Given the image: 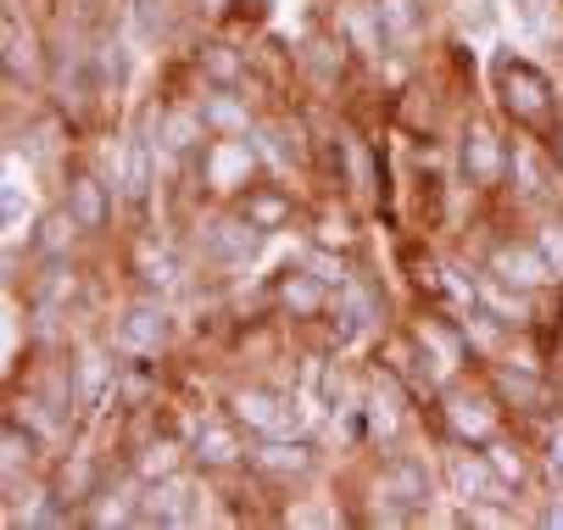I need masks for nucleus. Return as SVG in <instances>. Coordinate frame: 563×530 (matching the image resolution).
Returning a JSON list of instances; mask_svg holds the SVG:
<instances>
[{
    "instance_id": "nucleus-1",
    "label": "nucleus",
    "mask_w": 563,
    "mask_h": 530,
    "mask_svg": "<svg viewBox=\"0 0 563 530\" xmlns=\"http://www.w3.org/2000/svg\"><path fill=\"white\" fill-rule=\"evenodd\" d=\"M486 90H492V107H497V118L508 123V129H519L530 145H552V134H558V123H563V90H558V79L541 67V62H530L525 51H514V45H503V51H492V67H486Z\"/></svg>"
},
{
    "instance_id": "nucleus-2",
    "label": "nucleus",
    "mask_w": 563,
    "mask_h": 530,
    "mask_svg": "<svg viewBox=\"0 0 563 530\" xmlns=\"http://www.w3.org/2000/svg\"><path fill=\"white\" fill-rule=\"evenodd\" d=\"M435 424L446 441H463V446H486L492 435H503L514 424V408L492 380V363H468V368L446 374L435 391Z\"/></svg>"
},
{
    "instance_id": "nucleus-3",
    "label": "nucleus",
    "mask_w": 563,
    "mask_h": 530,
    "mask_svg": "<svg viewBox=\"0 0 563 530\" xmlns=\"http://www.w3.org/2000/svg\"><path fill=\"white\" fill-rule=\"evenodd\" d=\"M452 157H457V179H463V190H474L479 201H497V196L514 185L519 151H514L508 123H503L497 112L468 107L463 123H457V140H452Z\"/></svg>"
},
{
    "instance_id": "nucleus-4",
    "label": "nucleus",
    "mask_w": 563,
    "mask_h": 530,
    "mask_svg": "<svg viewBox=\"0 0 563 530\" xmlns=\"http://www.w3.org/2000/svg\"><path fill=\"white\" fill-rule=\"evenodd\" d=\"M435 470L413 452H396V446H379V464L368 470V525H401V519H424L430 503H435Z\"/></svg>"
},
{
    "instance_id": "nucleus-5",
    "label": "nucleus",
    "mask_w": 563,
    "mask_h": 530,
    "mask_svg": "<svg viewBox=\"0 0 563 530\" xmlns=\"http://www.w3.org/2000/svg\"><path fill=\"white\" fill-rule=\"evenodd\" d=\"M335 279H324L312 263H279L268 274V313L285 319L290 330H312V324H330L335 313Z\"/></svg>"
},
{
    "instance_id": "nucleus-6",
    "label": "nucleus",
    "mask_w": 563,
    "mask_h": 530,
    "mask_svg": "<svg viewBox=\"0 0 563 530\" xmlns=\"http://www.w3.org/2000/svg\"><path fill=\"white\" fill-rule=\"evenodd\" d=\"M196 190H207L212 201H234L257 174H263V151L252 145V134H212L196 157H190Z\"/></svg>"
},
{
    "instance_id": "nucleus-7",
    "label": "nucleus",
    "mask_w": 563,
    "mask_h": 530,
    "mask_svg": "<svg viewBox=\"0 0 563 530\" xmlns=\"http://www.w3.org/2000/svg\"><path fill=\"white\" fill-rule=\"evenodd\" d=\"M324 470V446H318L307 430L296 435H257L252 441V459H246V475L268 492H296L307 481H318Z\"/></svg>"
},
{
    "instance_id": "nucleus-8",
    "label": "nucleus",
    "mask_w": 563,
    "mask_h": 530,
    "mask_svg": "<svg viewBox=\"0 0 563 530\" xmlns=\"http://www.w3.org/2000/svg\"><path fill=\"white\" fill-rule=\"evenodd\" d=\"M73 218L78 230H85V241H107L112 223H118V179H107L90 157H73L62 163V196H56Z\"/></svg>"
},
{
    "instance_id": "nucleus-9",
    "label": "nucleus",
    "mask_w": 563,
    "mask_h": 530,
    "mask_svg": "<svg viewBox=\"0 0 563 530\" xmlns=\"http://www.w3.org/2000/svg\"><path fill=\"white\" fill-rule=\"evenodd\" d=\"M174 330H179V319H174V308L156 290H140L129 308L118 313V324H112V346L123 352V357H163L168 346H174Z\"/></svg>"
},
{
    "instance_id": "nucleus-10",
    "label": "nucleus",
    "mask_w": 563,
    "mask_h": 530,
    "mask_svg": "<svg viewBox=\"0 0 563 530\" xmlns=\"http://www.w3.org/2000/svg\"><path fill=\"white\" fill-rule=\"evenodd\" d=\"M223 413H229L240 430H246L252 441H257V435H296V430H301L296 397H285V391L268 386V380L229 386V391H223Z\"/></svg>"
},
{
    "instance_id": "nucleus-11",
    "label": "nucleus",
    "mask_w": 563,
    "mask_h": 530,
    "mask_svg": "<svg viewBox=\"0 0 563 530\" xmlns=\"http://www.w3.org/2000/svg\"><path fill=\"white\" fill-rule=\"evenodd\" d=\"M229 212L246 223V230H257L263 241L268 235H285V230H296V223H307V207H301V196L290 190V185H279V179H268V174H257L246 190H240L234 201H229Z\"/></svg>"
},
{
    "instance_id": "nucleus-12",
    "label": "nucleus",
    "mask_w": 563,
    "mask_h": 530,
    "mask_svg": "<svg viewBox=\"0 0 563 530\" xmlns=\"http://www.w3.org/2000/svg\"><path fill=\"white\" fill-rule=\"evenodd\" d=\"M252 459V435L240 430L223 408L190 424V470L196 475H240Z\"/></svg>"
},
{
    "instance_id": "nucleus-13",
    "label": "nucleus",
    "mask_w": 563,
    "mask_h": 530,
    "mask_svg": "<svg viewBox=\"0 0 563 530\" xmlns=\"http://www.w3.org/2000/svg\"><path fill=\"white\" fill-rule=\"evenodd\" d=\"M190 73L201 79V90H246L257 79V51L234 34H207L190 51Z\"/></svg>"
},
{
    "instance_id": "nucleus-14",
    "label": "nucleus",
    "mask_w": 563,
    "mask_h": 530,
    "mask_svg": "<svg viewBox=\"0 0 563 530\" xmlns=\"http://www.w3.org/2000/svg\"><path fill=\"white\" fill-rule=\"evenodd\" d=\"M486 274L492 279H503L508 290H541V285H552L558 274H552V263H547V252L536 246V235H497L492 246H486Z\"/></svg>"
},
{
    "instance_id": "nucleus-15",
    "label": "nucleus",
    "mask_w": 563,
    "mask_h": 530,
    "mask_svg": "<svg viewBox=\"0 0 563 530\" xmlns=\"http://www.w3.org/2000/svg\"><path fill=\"white\" fill-rule=\"evenodd\" d=\"M441 481H446V492H452L457 503H492V497H508V503H519V497L503 486V475L492 470L486 446H463V441H446V464H441Z\"/></svg>"
},
{
    "instance_id": "nucleus-16",
    "label": "nucleus",
    "mask_w": 563,
    "mask_h": 530,
    "mask_svg": "<svg viewBox=\"0 0 563 530\" xmlns=\"http://www.w3.org/2000/svg\"><path fill=\"white\" fill-rule=\"evenodd\" d=\"M107 486H112L107 459H96V452H67V459L51 470V486H45V492H51V503H56V508H67V514L78 519V514H85Z\"/></svg>"
},
{
    "instance_id": "nucleus-17",
    "label": "nucleus",
    "mask_w": 563,
    "mask_h": 530,
    "mask_svg": "<svg viewBox=\"0 0 563 530\" xmlns=\"http://www.w3.org/2000/svg\"><path fill=\"white\" fill-rule=\"evenodd\" d=\"M396 263H401V279H408V290H413L419 308H452L457 279H452V268H446L424 241H401V246H396Z\"/></svg>"
},
{
    "instance_id": "nucleus-18",
    "label": "nucleus",
    "mask_w": 563,
    "mask_h": 530,
    "mask_svg": "<svg viewBox=\"0 0 563 530\" xmlns=\"http://www.w3.org/2000/svg\"><path fill=\"white\" fill-rule=\"evenodd\" d=\"M307 241L312 252H330V257H357L363 252V230H357V212L341 196H324L318 207H307Z\"/></svg>"
},
{
    "instance_id": "nucleus-19",
    "label": "nucleus",
    "mask_w": 563,
    "mask_h": 530,
    "mask_svg": "<svg viewBox=\"0 0 563 530\" xmlns=\"http://www.w3.org/2000/svg\"><path fill=\"white\" fill-rule=\"evenodd\" d=\"M486 459H492V470L503 475V486H508L514 497H525V492L541 486V452L530 446V435H525L519 424H508L503 435L486 441Z\"/></svg>"
},
{
    "instance_id": "nucleus-20",
    "label": "nucleus",
    "mask_w": 563,
    "mask_h": 530,
    "mask_svg": "<svg viewBox=\"0 0 563 530\" xmlns=\"http://www.w3.org/2000/svg\"><path fill=\"white\" fill-rule=\"evenodd\" d=\"M0 45H7V79H23V85H40L45 79V45L40 34L18 18V7H7V18H0Z\"/></svg>"
},
{
    "instance_id": "nucleus-21",
    "label": "nucleus",
    "mask_w": 563,
    "mask_h": 530,
    "mask_svg": "<svg viewBox=\"0 0 563 530\" xmlns=\"http://www.w3.org/2000/svg\"><path fill=\"white\" fill-rule=\"evenodd\" d=\"M40 452H45L40 424L23 419L18 408H7V419H0V470H7V481L34 475V470H40Z\"/></svg>"
},
{
    "instance_id": "nucleus-22",
    "label": "nucleus",
    "mask_w": 563,
    "mask_h": 530,
    "mask_svg": "<svg viewBox=\"0 0 563 530\" xmlns=\"http://www.w3.org/2000/svg\"><path fill=\"white\" fill-rule=\"evenodd\" d=\"M78 241H85V230H78V218H73V212L56 201V207H51V212L34 223V241H29V246H34V257H73V246H78Z\"/></svg>"
},
{
    "instance_id": "nucleus-23",
    "label": "nucleus",
    "mask_w": 563,
    "mask_h": 530,
    "mask_svg": "<svg viewBox=\"0 0 563 530\" xmlns=\"http://www.w3.org/2000/svg\"><path fill=\"white\" fill-rule=\"evenodd\" d=\"M196 101H201V118L212 134H252V107L240 90H207Z\"/></svg>"
},
{
    "instance_id": "nucleus-24",
    "label": "nucleus",
    "mask_w": 563,
    "mask_h": 530,
    "mask_svg": "<svg viewBox=\"0 0 563 530\" xmlns=\"http://www.w3.org/2000/svg\"><path fill=\"white\" fill-rule=\"evenodd\" d=\"M268 18H274V7L268 0H223V12H218V34H234V40H257L263 29H268Z\"/></svg>"
},
{
    "instance_id": "nucleus-25",
    "label": "nucleus",
    "mask_w": 563,
    "mask_h": 530,
    "mask_svg": "<svg viewBox=\"0 0 563 530\" xmlns=\"http://www.w3.org/2000/svg\"><path fill=\"white\" fill-rule=\"evenodd\" d=\"M374 12H379V23H385V34H390L396 51L413 45L419 29H424V0H374Z\"/></svg>"
},
{
    "instance_id": "nucleus-26",
    "label": "nucleus",
    "mask_w": 563,
    "mask_h": 530,
    "mask_svg": "<svg viewBox=\"0 0 563 530\" xmlns=\"http://www.w3.org/2000/svg\"><path fill=\"white\" fill-rule=\"evenodd\" d=\"M530 446L541 452V464H552L558 475H563V402H552V408H541L536 419H530Z\"/></svg>"
},
{
    "instance_id": "nucleus-27",
    "label": "nucleus",
    "mask_w": 563,
    "mask_h": 530,
    "mask_svg": "<svg viewBox=\"0 0 563 530\" xmlns=\"http://www.w3.org/2000/svg\"><path fill=\"white\" fill-rule=\"evenodd\" d=\"M530 235H536V246L547 252V263H552V274L563 279V218H558V212H552V218H541V223H536V230H530Z\"/></svg>"
},
{
    "instance_id": "nucleus-28",
    "label": "nucleus",
    "mask_w": 563,
    "mask_h": 530,
    "mask_svg": "<svg viewBox=\"0 0 563 530\" xmlns=\"http://www.w3.org/2000/svg\"><path fill=\"white\" fill-rule=\"evenodd\" d=\"M536 525H547V530H563V492L541 497V508H536Z\"/></svg>"
},
{
    "instance_id": "nucleus-29",
    "label": "nucleus",
    "mask_w": 563,
    "mask_h": 530,
    "mask_svg": "<svg viewBox=\"0 0 563 530\" xmlns=\"http://www.w3.org/2000/svg\"><path fill=\"white\" fill-rule=\"evenodd\" d=\"M547 163H552L558 179H563V123H558V134H552V145H547Z\"/></svg>"
},
{
    "instance_id": "nucleus-30",
    "label": "nucleus",
    "mask_w": 563,
    "mask_h": 530,
    "mask_svg": "<svg viewBox=\"0 0 563 530\" xmlns=\"http://www.w3.org/2000/svg\"><path fill=\"white\" fill-rule=\"evenodd\" d=\"M552 7H563V0H552Z\"/></svg>"
}]
</instances>
